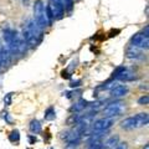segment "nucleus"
<instances>
[{"label": "nucleus", "mask_w": 149, "mask_h": 149, "mask_svg": "<svg viewBox=\"0 0 149 149\" xmlns=\"http://www.w3.org/2000/svg\"><path fill=\"white\" fill-rule=\"evenodd\" d=\"M22 37H24V41L29 47H35L41 41L42 32L34 20H29L24 27V31H22Z\"/></svg>", "instance_id": "f257e3e1"}, {"label": "nucleus", "mask_w": 149, "mask_h": 149, "mask_svg": "<svg viewBox=\"0 0 149 149\" xmlns=\"http://www.w3.org/2000/svg\"><path fill=\"white\" fill-rule=\"evenodd\" d=\"M148 113L147 112H143V113H138L133 117H128L122 120L120 123V127L123 129H136V128H141L144 127V125L148 124Z\"/></svg>", "instance_id": "f03ea898"}, {"label": "nucleus", "mask_w": 149, "mask_h": 149, "mask_svg": "<svg viewBox=\"0 0 149 149\" xmlns=\"http://www.w3.org/2000/svg\"><path fill=\"white\" fill-rule=\"evenodd\" d=\"M34 19L36 25L40 29H44L47 26V20H46V13H45V5L42 0H36L34 4Z\"/></svg>", "instance_id": "7ed1b4c3"}, {"label": "nucleus", "mask_w": 149, "mask_h": 149, "mask_svg": "<svg viewBox=\"0 0 149 149\" xmlns=\"http://www.w3.org/2000/svg\"><path fill=\"white\" fill-rule=\"evenodd\" d=\"M149 27L146 26V29H144L142 32H138L136 34L132 40H130V45L132 46H136V47L141 49V50H144V49H148V45H149Z\"/></svg>", "instance_id": "20e7f679"}, {"label": "nucleus", "mask_w": 149, "mask_h": 149, "mask_svg": "<svg viewBox=\"0 0 149 149\" xmlns=\"http://www.w3.org/2000/svg\"><path fill=\"white\" fill-rule=\"evenodd\" d=\"M124 111H125V104L120 101H116L113 103H109L106 107L103 109V114H104V117L113 118L116 116H120Z\"/></svg>", "instance_id": "39448f33"}, {"label": "nucleus", "mask_w": 149, "mask_h": 149, "mask_svg": "<svg viewBox=\"0 0 149 149\" xmlns=\"http://www.w3.org/2000/svg\"><path fill=\"white\" fill-rule=\"evenodd\" d=\"M114 124V118L109 117H103L95 123H92V130L93 132H98V130H108L112 125Z\"/></svg>", "instance_id": "423d86ee"}, {"label": "nucleus", "mask_w": 149, "mask_h": 149, "mask_svg": "<svg viewBox=\"0 0 149 149\" xmlns=\"http://www.w3.org/2000/svg\"><path fill=\"white\" fill-rule=\"evenodd\" d=\"M51 13H52L54 15V19H57V20H60V19H62L63 16V13H65V8L62 5L61 0H49V5Z\"/></svg>", "instance_id": "0eeeda50"}, {"label": "nucleus", "mask_w": 149, "mask_h": 149, "mask_svg": "<svg viewBox=\"0 0 149 149\" xmlns=\"http://www.w3.org/2000/svg\"><path fill=\"white\" fill-rule=\"evenodd\" d=\"M11 60V52L5 45H0V66H8Z\"/></svg>", "instance_id": "6e6552de"}, {"label": "nucleus", "mask_w": 149, "mask_h": 149, "mask_svg": "<svg viewBox=\"0 0 149 149\" xmlns=\"http://www.w3.org/2000/svg\"><path fill=\"white\" fill-rule=\"evenodd\" d=\"M129 92V88L124 85H117L111 90V96L112 97H123Z\"/></svg>", "instance_id": "1a4fd4ad"}, {"label": "nucleus", "mask_w": 149, "mask_h": 149, "mask_svg": "<svg viewBox=\"0 0 149 149\" xmlns=\"http://www.w3.org/2000/svg\"><path fill=\"white\" fill-rule=\"evenodd\" d=\"M127 57L128 58H141L142 57L141 49H138V47H136V46L130 45L129 47L127 49Z\"/></svg>", "instance_id": "9d476101"}, {"label": "nucleus", "mask_w": 149, "mask_h": 149, "mask_svg": "<svg viewBox=\"0 0 149 149\" xmlns=\"http://www.w3.org/2000/svg\"><path fill=\"white\" fill-rule=\"evenodd\" d=\"M118 143H119V137L116 134V136H111L102 146H103V148H107V149H113Z\"/></svg>", "instance_id": "9b49d317"}, {"label": "nucleus", "mask_w": 149, "mask_h": 149, "mask_svg": "<svg viewBox=\"0 0 149 149\" xmlns=\"http://www.w3.org/2000/svg\"><path fill=\"white\" fill-rule=\"evenodd\" d=\"M137 76L136 74H133V73H130L128 72L127 70H125L124 72H122L120 74H118L117 77L114 78V80H118V81H124V82H128V81H133V80H136Z\"/></svg>", "instance_id": "f8f14e48"}, {"label": "nucleus", "mask_w": 149, "mask_h": 149, "mask_svg": "<svg viewBox=\"0 0 149 149\" xmlns=\"http://www.w3.org/2000/svg\"><path fill=\"white\" fill-rule=\"evenodd\" d=\"M88 104H90V103H88V101H86V100L81 98L80 101L76 102V103L73 104V107H72V111H73V112H81V111L85 109Z\"/></svg>", "instance_id": "ddd939ff"}, {"label": "nucleus", "mask_w": 149, "mask_h": 149, "mask_svg": "<svg viewBox=\"0 0 149 149\" xmlns=\"http://www.w3.org/2000/svg\"><path fill=\"white\" fill-rule=\"evenodd\" d=\"M41 128H42V127H41V123L37 119H32L30 122V130H31V133H34V134L40 133Z\"/></svg>", "instance_id": "4468645a"}, {"label": "nucleus", "mask_w": 149, "mask_h": 149, "mask_svg": "<svg viewBox=\"0 0 149 149\" xmlns=\"http://www.w3.org/2000/svg\"><path fill=\"white\" fill-rule=\"evenodd\" d=\"M9 141L11 143H19V141H20V132H19L17 129H14L13 132L9 134Z\"/></svg>", "instance_id": "2eb2a0df"}, {"label": "nucleus", "mask_w": 149, "mask_h": 149, "mask_svg": "<svg viewBox=\"0 0 149 149\" xmlns=\"http://www.w3.org/2000/svg\"><path fill=\"white\" fill-rule=\"evenodd\" d=\"M55 117H56L55 108H54V107H49V108L45 111V119L46 120H54Z\"/></svg>", "instance_id": "dca6fc26"}, {"label": "nucleus", "mask_w": 149, "mask_h": 149, "mask_svg": "<svg viewBox=\"0 0 149 149\" xmlns=\"http://www.w3.org/2000/svg\"><path fill=\"white\" fill-rule=\"evenodd\" d=\"M125 70H127V68H125L124 66H119V67H117V68H116V71H114L113 73H112V80H114V78L117 77L118 74H120L122 72H124Z\"/></svg>", "instance_id": "f3484780"}, {"label": "nucleus", "mask_w": 149, "mask_h": 149, "mask_svg": "<svg viewBox=\"0 0 149 149\" xmlns=\"http://www.w3.org/2000/svg\"><path fill=\"white\" fill-rule=\"evenodd\" d=\"M63 8L66 9L68 13H71V11H72V8H73V0H65Z\"/></svg>", "instance_id": "a211bd4d"}, {"label": "nucleus", "mask_w": 149, "mask_h": 149, "mask_svg": "<svg viewBox=\"0 0 149 149\" xmlns=\"http://www.w3.org/2000/svg\"><path fill=\"white\" fill-rule=\"evenodd\" d=\"M13 95L14 93H8V95H5V97H4V104L5 106H10L11 104V101H13Z\"/></svg>", "instance_id": "6ab92c4d"}, {"label": "nucleus", "mask_w": 149, "mask_h": 149, "mask_svg": "<svg viewBox=\"0 0 149 149\" xmlns=\"http://www.w3.org/2000/svg\"><path fill=\"white\" fill-rule=\"evenodd\" d=\"M148 101H149V97L146 95V96H143V97H141V98L138 100V103L141 106H144V104H148Z\"/></svg>", "instance_id": "aec40b11"}, {"label": "nucleus", "mask_w": 149, "mask_h": 149, "mask_svg": "<svg viewBox=\"0 0 149 149\" xmlns=\"http://www.w3.org/2000/svg\"><path fill=\"white\" fill-rule=\"evenodd\" d=\"M113 149H128V143L127 142H120Z\"/></svg>", "instance_id": "412c9836"}, {"label": "nucleus", "mask_w": 149, "mask_h": 149, "mask_svg": "<svg viewBox=\"0 0 149 149\" xmlns=\"http://www.w3.org/2000/svg\"><path fill=\"white\" fill-rule=\"evenodd\" d=\"M80 83H81V81H76V82H72V83H71V87H77V86H80Z\"/></svg>", "instance_id": "4be33fe9"}, {"label": "nucleus", "mask_w": 149, "mask_h": 149, "mask_svg": "<svg viewBox=\"0 0 149 149\" xmlns=\"http://www.w3.org/2000/svg\"><path fill=\"white\" fill-rule=\"evenodd\" d=\"M29 141H30V143H35V142H36V138L32 137V136H30V137H29Z\"/></svg>", "instance_id": "5701e85b"}, {"label": "nucleus", "mask_w": 149, "mask_h": 149, "mask_svg": "<svg viewBox=\"0 0 149 149\" xmlns=\"http://www.w3.org/2000/svg\"><path fill=\"white\" fill-rule=\"evenodd\" d=\"M21 1H22V3H24V4H27V3H29V1H30V0H21Z\"/></svg>", "instance_id": "b1692460"}, {"label": "nucleus", "mask_w": 149, "mask_h": 149, "mask_svg": "<svg viewBox=\"0 0 149 149\" xmlns=\"http://www.w3.org/2000/svg\"><path fill=\"white\" fill-rule=\"evenodd\" d=\"M143 149H149V146H148V144H146V146H144V148Z\"/></svg>", "instance_id": "393cba45"}]
</instances>
